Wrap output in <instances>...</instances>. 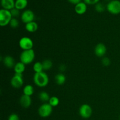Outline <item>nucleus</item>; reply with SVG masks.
Segmentation results:
<instances>
[{
  "label": "nucleus",
  "instance_id": "1",
  "mask_svg": "<svg viewBox=\"0 0 120 120\" xmlns=\"http://www.w3.org/2000/svg\"><path fill=\"white\" fill-rule=\"evenodd\" d=\"M33 80L35 85L39 87H45L49 83V79L48 75L45 71L35 73L33 77Z\"/></svg>",
  "mask_w": 120,
  "mask_h": 120
},
{
  "label": "nucleus",
  "instance_id": "2",
  "mask_svg": "<svg viewBox=\"0 0 120 120\" xmlns=\"http://www.w3.org/2000/svg\"><path fill=\"white\" fill-rule=\"evenodd\" d=\"M20 62L25 64H30L35 58V53L33 49L23 50L20 55Z\"/></svg>",
  "mask_w": 120,
  "mask_h": 120
},
{
  "label": "nucleus",
  "instance_id": "3",
  "mask_svg": "<svg viewBox=\"0 0 120 120\" xmlns=\"http://www.w3.org/2000/svg\"><path fill=\"white\" fill-rule=\"evenodd\" d=\"M12 18V16L9 10L1 9L0 10V25L1 26H5L9 24Z\"/></svg>",
  "mask_w": 120,
  "mask_h": 120
},
{
  "label": "nucleus",
  "instance_id": "4",
  "mask_svg": "<svg viewBox=\"0 0 120 120\" xmlns=\"http://www.w3.org/2000/svg\"><path fill=\"white\" fill-rule=\"evenodd\" d=\"M53 111V107L49 103H43L39 107L38 112L40 117L42 118H47L52 114Z\"/></svg>",
  "mask_w": 120,
  "mask_h": 120
},
{
  "label": "nucleus",
  "instance_id": "5",
  "mask_svg": "<svg viewBox=\"0 0 120 120\" xmlns=\"http://www.w3.org/2000/svg\"><path fill=\"white\" fill-rule=\"evenodd\" d=\"M108 11L113 15H118L120 14V1L111 0L109 1L106 7Z\"/></svg>",
  "mask_w": 120,
  "mask_h": 120
},
{
  "label": "nucleus",
  "instance_id": "6",
  "mask_svg": "<svg viewBox=\"0 0 120 120\" xmlns=\"http://www.w3.org/2000/svg\"><path fill=\"white\" fill-rule=\"evenodd\" d=\"M79 112L82 118L84 119H87V118H90L92 115V108L89 104H84L80 107Z\"/></svg>",
  "mask_w": 120,
  "mask_h": 120
},
{
  "label": "nucleus",
  "instance_id": "7",
  "mask_svg": "<svg viewBox=\"0 0 120 120\" xmlns=\"http://www.w3.org/2000/svg\"><path fill=\"white\" fill-rule=\"evenodd\" d=\"M19 45L23 50L32 49L34 46V42L29 38L24 36L20 39L19 41Z\"/></svg>",
  "mask_w": 120,
  "mask_h": 120
},
{
  "label": "nucleus",
  "instance_id": "8",
  "mask_svg": "<svg viewBox=\"0 0 120 120\" xmlns=\"http://www.w3.org/2000/svg\"><path fill=\"white\" fill-rule=\"evenodd\" d=\"M11 84L14 89H19L23 86V79L22 74L15 73L11 79Z\"/></svg>",
  "mask_w": 120,
  "mask_h": 120
},
{
  "label": "nucleus",
  "instance_id": "9",
  "mask_svg": "<svg viewBox=\"0 0 120 120\" xmlns=\"http://www.w3.org/2000/svg\"><path fill=\"white\" fill-rule=\"evenodd\" d=\"M35 14L34 12L30 9H26L22 13L21 16V20L22 22L26 24V23H29L30 22L34 21L35 19Z\"/></svg>",
  "mask_w": 120,
  "mask_h": 120
},
{
  "label": "nucleus",
  "instance_id": "10",
  "mask_svg": "<svg viewBox=\"0 0 120 120\" xmlns=\"http://www.w3.org/2000/svg\"><path fill=\"white\" fill-rule=\"evenodd\" d=\"M107 52V48L104 44L102 43H98L94 48L95 55L98 57H102Z\"/></svg>",
  "mask_w": 120,
  "mask_h": 120
},
{
  "label": "nucleus",
  "instance_id": "11",
  "mask_svg": "<svg viewBox=\"0 0 120 120\" xmlns=\"http://www.w3.org/2000/svg\"><path fill=\"white\" fill-rule=\"evenodd\" d=\"M19 103L21 106L25 109H28L32 104V98L30 96L23 94L19 99Z\"/></svg>",
  "mask_w": 120,
  "mask_h": 120
},
{
  "label": "nucleus",
  "instance_id": "12",
  "mask_svg": "<svg viewBox=\"0 0 120 120\" xmlns=\"http://www.w3.org/2000/svg\"><path fill=\"white\" fill-rule=\"evenodd\" d=\"M2 61L5 66L7 67V68H9V69L14 68L15 64H16L14 57L11 56H9V55L5 56Z\"/></svg>",
  "mask_w": 120,
  "mask_h": 120
},
{
  "label": "nucleus",
  "instance_id": "13",
  "mask_svg": "<svg viewBox=\"0 0 120 120\" xmlns=\"http://www.w3.org/2000/svg\"><path fill=\"white\" fill-rule=\"evenodd\" d=\"M87 5L84 2H80L75 5V12L79 15H83L87 11Z\"/></svg>",
  "mask_w": 120,
  "mask_h": 120
},
{
  "label": "nucleus",
  "instance_id": "14",
  "mask_svg": "<svg viewBox=\"0 0 120 120\" xmlns=\"http://www.w3.org/2000/svg\"><path fill=\"white\" fill-rule=\"evenodd\" d=\"M1 4L2 8L11 11L15 8V0H1Z\"/></svg>",
  "mask_w": 120,
  "mask_h": 120
},
{
  "label": "nucleus",
  "instance_id": "15",
  "mask_svg": "<svg viewBox=\"0 0 120 120\" xmlns=\"http://www.w3.org/2000/svg\"><path fill=\"white\" fill-rule=\"evenodd\" d=\"M38 29V25L35 21H32L25 25V29L29 32H35Z\"/></svg>",
  "mask_w": 120,
  "mask_h": 120
},
{
  "label": "nucleus",
  "instance_id": "16",
  "mask_svg": "<svg viewBox=\"0 0 120 120\" xmlns=\"http://www.w3.org/2000/svg\"><path fill=\"white\" fill-rule=\"evenodd\" d=\"M14 70L15 73L23 74V73L25 70V64L21 62H18L15 64L14 68Z\"/></svg>",
  "mask_w": 120,
  "mask_h": 120
},
{
  "label": "nucleus",
  "instance_id": "17",
  "mask_svg": "<svg viewBox=\"0 0 120 120\" xmlns=\"http://www.w3.org/2000/svg\"><path fill=\"white\" fill-rule=\"evenodd\" d=\"M55 82L57 85H63L64 84L66 80V77L64 74L60 73L57 74L55 77Z\"/></svg>",
  "mask_w": 120,
  "mask_h": 120
},
{
  "label": "nucleus",
  "instance_id": "18",
  "mask_svg": "<svg viewBox=\"0 0 120 120\" xmlns=\"http://www.w3.org/2000/svg\"><path fill=\"white\" fill-rule=\"evenodd\" d=\"M28 3V0H15V8L19 10H22L27 7Z\"/></svg>",
  "mask_w": 120,
  "mask_h": 120
},
{
  "label": "nucleus",
  "instance_id": "19",
  "mask_svg": "<svg viewBox=\"0 0 120 120\" xmlns=\"http://www.w3.org/2000/svg\"><path fill=\"white\" fill-rule=\"evenodd\" d=\"M34 93V87L30 84H27L23 87V93L24 95L28 96H31Z\"/></svg>",
  "mask_w": 120,
  "mask_h": 120
},
{
  "label": "nucleus",
  "instance_id": "20",
  "mask_svg": "<svg viewBox=\"0 0 120 120\" xmlns=\"http://www.w3.org/2000/svg\"><path fill=\"white\" fill-rule=\"evenodd\" d=\"M50 98V97L49 96V94L46 91H42L39 94V100L41 101L44 102L45 103L47 101H49Z\"/></svg>",
  "mask_w": 120,
  "mask_h": 120
},
{
  "label": "nucleus",
  "instance_id": "21",
  "mask_svg": "<svg viewBox=\"0 0 120 120\" xmlns=\"http://www.w3.org/2000/svg\"><path fill=\"white\" fill-rule=\"evenodd\" d=\"M33 69L35 73H41L43 71V65L42 62H37L34 63L33 66Z\"/></svg>",
  "mask_w": 120,
  "mask_h": 120
},
{
  "label": "nucleus",
  "instance_id": "22",
  "mask_svg": "<svg viewBox=\"0 0 120 120\" xmlns=\"http://www.w3.org/2000/svg\"><path fill=\"white\" fill-rule=\"evenodd\" d=\"M42 63V65H43V70H49L52 68L53 66V63L49 59H46L43 60Z\"/></svg>",
  "mask_w": 120,
  "mask_h": 120
},
{
  "label": "nucleus",
  "instance_id": "23",
  "mask_svg": "<svg viewBox=\"0 0 120 120\" xmlns=\"http://www.w3.org/2000/svg\"><path fill=\"white\" fill-rule=\"evenodd\" d=\"M59 99L58 97L56 96H52L50 98V100L49 101V104L53 107L57 106L59 104Z\"/></svg>",
  "mask_w": 120,
  "mask_h": 120
},
{
  "label": "nucleus",
  "instance_id": "24",
  "mask_svg": "<svg viewBox=\"0 0 120 120\" xmlns=\"http://www.w3.org/2000/svg\"><path fill=\"white\" fill-rule=\"evenodd\" d=\"M9 25L13 29H16L19 25V22L18 19L16 18H12L11 21L10 23H9Z\"/></svg>",
  "mask_w": 120,
  "mask_h": 120
},
{
  "label": "nucleus",
  "instance_id": "25",
  "mask_svg": "<svg viewBox=\"0 0 120 120\" xmlns=\"http://www.w3.org/2000/svg\"><path fill=\"white\" fill-rule=\"evenodd\" d=\"M95 9L98 12H103L105 10V7L101 3L98 2L95 5Z\"/></svg>",
  "mask_w": 120,
  "mask_h": 120
},
{
  "label": "nucleus",
  "instance_id": "26",
  "mask_svg": "<svg viewBox=\"0 0 120 120\" xmlns=\"http://www.w3.org/2000/svg\"><path fill=\"white\" fill-rule=\"evenodd\" d=\"M20 10L16 9V8H14L13 9H12L10 11L11 13V15L12 16V18H17L18 16H19L20 15Z\"/></svg>",
  "mask_w": 120,
  "mask_h": 120
},
{
  "label": "nucleus",
  "instance_id": "27",
  "mask_svg": "<svg viewBox=\"0 0 120 120\" xmlns=\"http://www.w3.org/2000/svg\"><path fill=\"white\" fill-rule=\"evenodd\" d=\"M101 63L104 66H109L111 64V60H110V59L109 57H104L102 59Z\"/></svg>",
  "mask_w": 120,
  "mask_h": 120
},
{
  "label": "nucleus",
  "instance_id": "28",
  "mask_svg": "<svg viewBox=\"0 0 120 120\" xmlns=\"http://www.w3.org/2000/svg\"><path fill=\"white\" fill-rule=\"evenodd\" d=\"M8 120H19V117L16 114L12 113L8 117Z\"/></svg>",
  "mask_w": 120,
  "mask_h": 120
},
{
  "label": "nucleus",
  "instance_id": "29",
  "mask_svg": "<svg viewBox=\"0 0 120 120\" xmlns=\"http://www.w3.org/2000/svg\"><path fill=\"white\" fill-rule=\"evenodd\" d=\"M100 0H84V2L86 4L89 5H94L96 4L98 2H99Z\"/></svg>",
  "mask_w": 120,
  "mask_h": 120
},
{
  "label": "nucleus",
  "instance_id": "30",
  "mask_svg": "<svg viewBox=\"0 0 120 120\" xmlns=\"http://www.w3.org/2000/svg\"><path fill=\"white\" fill-rule=\"evenodd\" d=\"M81 1H82V0H68V1H69L70 3L75 5H76L77 4L79 3V2H80Z\"/></svg>",
  "mask_w": 120,
  "mask_h": 120
},
{
  "label": "nucleus",
  "instance_id": "31",
  "mask_svg": "<svg viewBox=\"0 0 120 120\" xmlns=\"http://www.w3.org/2000/svg\"><path fill=\"white\" fill-rule=\"evenodd\" d=\"M65 69H66L65 66H64L63 65V64H62V65L60 66L59 69L61 70V71H64V70H65Z\"/></svg>",
  "mask_w": 120,
  "mask_h": 120
},
{
  "label": "nucleus",
  "instance_id": "32",
  "mask_svg": "<svg viewBox=\"0 0 120 120\" xmlns=\"http://www.w3.org/2000/svg\"></svg>",
  "mask_w": 120,
  "mask_h": 120
}]
</instances>
